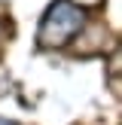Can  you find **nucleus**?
I'll list each match as a JSON object with an SVG mask.
<instances>
[{"mask_svg": "<svg viewBox=\"0 0 122 125\" xmlns=\"http://www.w3.org/2000/svg\"><path fill=\"white\" fill-rule=\"evenodd\" d=\"M89 24V15L79 3L73 0H55L46 9L40 28H37V40L43 49H61L70 40H76V34Z\"/></svg>", "mask_w": 122, "mask_h": 125, "instance_id": "f257e3e1", "label": "nucleus"}, {"mask_svg": "<svg viewBox=\"0 0 122 125\" xmlns=\"http://www.w3.org/2000/svg\"><path fill=\"white\" fill-rule=\"evenodd\" d=\"M0 125H15V122H9V119H3V116H0Z\"/></svg>", "mask_w": 122, "mask_h": 125, "instance_id": "f03ea898", "label": "nucleus"}, {"mask_svg": "<svg viewBox=\"0 0 122 125\" xmlns=\"http://www.w3.org/2000/svg\"><path fill=\"white\" fill-rule=\"evenodd\" d=\"M3 34H6V28H3V21H0V40H3Z\"/></svg>", "mask_w": 122, "mask_h": 125, "instance_id": "7ed1b4c3", "label": "nucleus"}]
</instances>
